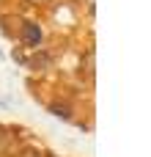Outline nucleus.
<instances>
[{
	"mask_svg": "<svg viewBox=\"0 0 151 157\" xmlns=\"http://www.w3.org/2000/svg\"><path fill=\"white\" fill-rule=\"evenodd\" d=\"M19 157H44V155H41L39 149H33V146H28V149H22V152H19Z\"/></svg>",
	"mask_w": 151,
	"mask_h": 157,
	"instance_id": "nucleus-5",
	"label": "nucleus"
},
{
	"mask_svg": "<svg viewBox=\"0 0 151 157\" xmlns=\"http://www.w3.org/2000/svg\"><path fill=\"white\" fill-rule=\"evenodd\" d=\"M30 3H36V6H47L50 0H30Z\"/></svg>",
	"mask_w": 151,
	"mask_h": 157,
	"instance_id": "nucleus-6",
	"label": "nucleus"
},
{
	"mask_svg": "<svg viewBox=\"0 0 151 157\" xmlns=\"http://www.w3.org/2000/svg\"><path fill=\"white\" fill-rule=\"evenodd\" d=\"M50 63V55L47 52H36L33 58H30V66H36V69H41V66H47Z\"/></svg>",
	"mask_w": 151,
	"mask_h": 157,
	"instance_id": "nucleus-4",
	"label": "nucleus"
},
{
	"mask_svg": "<svg viewBox=\"0 0 151 157\" xmlns=\"http://www.w3.org/2000/svg\"><path fill=\"white\" fill-rule=\"evenodd\" d=\"M50 113H52V116H61L63 121H72V116H74L72 108L63 105V102H50Z\"/></svg>",
	"mask_w": 151,
	"mask_h": 157,
	"instance_id": "nucleus-3",
	"label": "nucleus"
},
{
	"mask_svg": "<svg viewBox=\"0 0 151 157\" xmlns=\"http://www.w3.org/2000/svg\"><path fill=\"white\" fill-rule=\"evenodd\" d=\"M14 146H17V132L8 127H0V155L14 152Z\"/></svg>",
	"mask_w": 151,
	"mask_h": 157,
	"instance_id": "nucleus-2",
	"label": "nucleus"
},
{
	"mask_svg": "<svg viewBox=\"0 0 151 157\" xmlns=\"http://www.w3.org/2000/svg\"><path fill=\"white\" fill-rule=\"evenodd\" d=\"M41 28L36 25V22H22V41L28 44V47H39L41 44Z\"/></svg>",
	"mask_w": 151,
	"mask_h": 157,
	"instance_id": "nucleus-1",
	"label": "nucleus"
}]
</instances>
